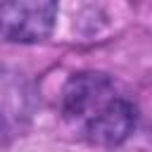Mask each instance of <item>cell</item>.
<instances>
[{"mask_svg": "<svg viewBox=\"0 0 152 152\" xmlns=\"http://www.w3.org/2000/svg\"><path fill=\"white\" fill-rule=\"evenodd\" d=\"M57 21V2L12 0L0 2V36L12 43H40Z\"/></svg>", "mask_w": 152, "mask_h": 152, "instance_id": "7a4b0ae2", "label": "cell"}, {"mask_svg": "<svg viewBox=\"0 0 152 152\" xmlns=\"http://www.w3.org/2000/svg\"><path fill=\"white\" fill-rule=\"evenodd\" d=\"M38 93L33 83L12 69H0V133H14L33 116Z\"/></svg>", "mask_w": 152, "mask_h": 152, "instance_id": "3957f363", "label": "cell"}, {"mask_svg": "<svg viewBox=\"0 0 152 152\" xmlns=\"http://www.w3.org/2000/svg\"><path fill=\"white\" fill-rule=\"evenodd\" d=\"M59 107L64 119L97 147L124 145L138 126L135 102L102 71L74 74L62 88Z\"/></svg>", "mask_w": 152, "mask_h": 152, "instance_id": "6da1fadb", "label": "cell"}]
</instances>
